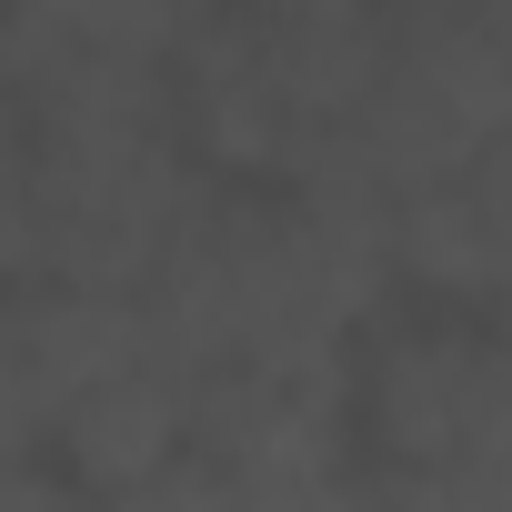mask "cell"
Here are the masks:
<instances>
[{"label": "cell", "instance_id": "5b68a950", "mask_svg": "<svg viewBox=\"0 0 512 512\" xmlns=\"http://www.w3.org/2000/svg\"><path fill=\"white\" fill-rule=\"evenodd\" d=\"M0 282H31V121L0 91Z\"/></svg>", "mask_w": 512, "mask_h": 512}, {"label": "cell", "instance_id": "6da1fadb", "mask_svg": "<svg viewBox=\"0 0 512 512\" xmlns=\"http://www.w3.org/2000/svg\"><path fill=\"white\" fill-rule=\"evenodd\" d=\"M372 432L392 462H472V452H512V362L502 342L432 322L402 332L372 362Z\"/></svg>", "mask_w": 512, "mask_h": 512}, {"label": "cell", "instance_id": "3957f363", "mask_svg": "<svg viewBox=\"0 0 512 512\" xmlns=\"http://www.w3.org/2000/svg\"><path fill=\"white\" fill-rule=\"evenodd\" d=\"M241 21H251V61H262V81L302 121H342L362 101V81L382 71L372 0H272V11H241Z\"/></svg>", "mask_w": 512, "mask_h": 512}, {"label": "cell", "instance_id": "8992f818", "mask_svg": "<svg viewBox=\"0 0 512 512\" xmlns=\"http://www.w3.org/2000/svg\"><path fill=\"white\" fill-rule=\"evenodd\" d=\"M41 442H51V412H41V382L21 362V322H11V302H0V462H21Z\"/></svg>", "mask_w": 512, "mask_h": 512}, {"label": "cell", "instance_id": "7a4b0ae2", "mask_svg": "<svg viewBox=\"0 0 512 512\" xmlns=\"http://www.w3.org/2000/svg\"><path fill=\"white\" fill-rule=\"evenodd\" d=\"M392 282L432 302H492L512 282V191H502V141H482L462 171L422 181L392 201Z\"/></svg>", "mask_w": 512, "mask_h": 512}, {"label": "cell", "instance_id": "277c9868", "mask_svg": "<svg viewBox=\"0 0 512 512\" xmlns=\"http://www.w3.org/2000/svg\"><path fill=\"white\" fill-rule=\"evenodd\" d=\"M51 442L71 452L81 492H121V482H141V472H161L181 452V382L131 352V362H111L101 382H81L51 412Z\"/></svg>", "mask_w": 512, "mask_h": 512}]
</instances>
